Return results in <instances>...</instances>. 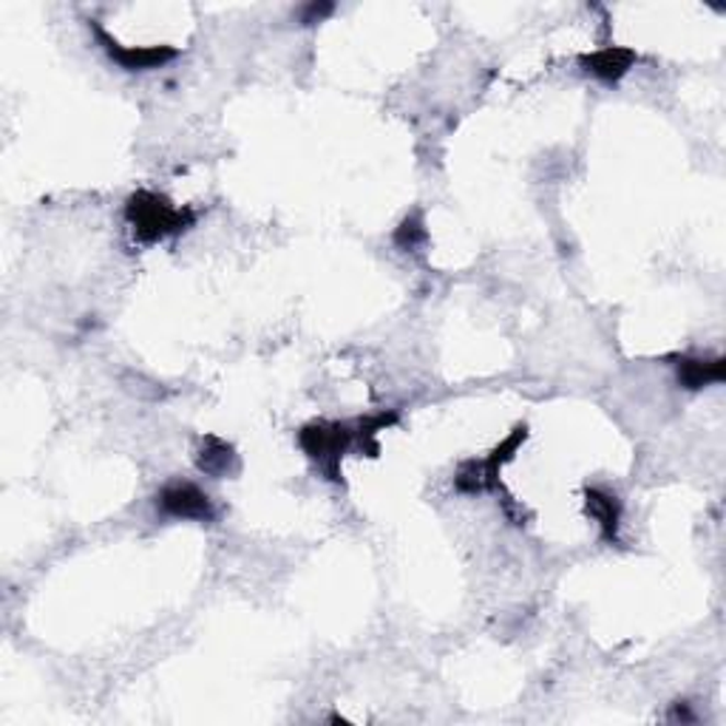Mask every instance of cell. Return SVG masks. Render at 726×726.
I'll list each match as a JSON object with an SVG mask.
<instances>
[{
    "label": "cell",
    "mask_w": 726,
    "mask_h": 726,
    "mask_svg": "<svg viewBox=\"0 0 726 726\" xmlns=\"http://www.w3.org/2000/svg\"><path fill=\"white\" fill-rule=\"evenodd\" d=\"M125 219L131 224L137 242L157 244L168 235H180L194 228L196 214L187 208H176L168 196L153 191H137L125 201Z\"/></svg>",
    "instance_id": "cell-1"
},
{
    "label": "cell",
    "mask_w": 726,
    "mask_h": 726,
    "mask_svg": "<svg viewBox=\"0 0 726 726\" xmlns=\"http://www.w3.org/2000/svg\"><path fill=\"white\" fill-rule=\"evenodd\" d=\"M298 446L330 483H341V460L355 449L353 423H310L298 431Z\"/></svg>",
    "instance_id": "cell-2"
},
{
    "label": "cell",
    "mask_w": 726,
    "mask_h": 726,
    "mask_svg": "<svg viewBox=\"0 0 726 726\" xmlns=\"http://www.w3.org/2000/svg\"><path fill=\"white\" fill-rule=\"evenodd\" d=\"M528 440L526 426H517L511 435L505 437L503 443L485 457V460H465L454 474V488L460 494H485V492H497L499 488V471L508 460H514V454L519 451V446Z\"/></svg>",
    "instance_id": "cell-3"
},
{
    "label": "cell",
    "mask_w": 726,
    "mask_h": 726,
    "mask_svg": "<svg viewBox=\"0 0 726 726\" xmlns=\"http://www.w3.org/2000/svg\"><path fill=\"white\" fill-rule=\"evenodd\" d=\"M153 503L162 517L191 519V522H214L216 519L214 499L208 497V492H201L199 485L187 483V480H173V483L162 485Z\"/></svg>",
    "instance_id": "cell-4"
},
{
    "label": "cell",
    "mask_w": 726,
    "mask_h": 726,
    "mask_svg": "<svg viewBox=\"0 0 726 726\" xmlns=\"http://www.w3.org/2000/svg\"><path fill=\"white\" fill-rule=\"evenodd\" d=\"M89 28L94 32L97 43L103 46V51L108 55V60H114L119 69L125 71H151V69H162L165 62H171L173 57L180 55L171 46H123L119 41H114L100 21H89Z\"/></svg>",
    "instance_id": "cell-5"
},
{
    "label": "cell",
    "mask_w": 726,
    "mask_h": 726,
    "mask_svg": "<svg viewBox=\"0 0 726 726\" xmlns=\"http://www.w3.org/2000/svg\"><path fill=\"white\" fill-rule=\"evenodd\" d=\"M585 508H588L590 519L599 526L602 540L615 545L619 542V531H622V499L610 494L608 488H585Z\"/></svg>",
    "instance_id": "cell-6"
},
{
    "label": "cell",
    "mask_w": 726,
    "mask_h": 726,
    "mask_svg": "<svg viewBox=\"0 0 726 726\" xmlns=\"http://www.w3.org/2000/svg\"><path fill=\"white\" fill-rule=\"evenodd\" d=\"M636 51L624 49V46H604V49L594 51V55H581L579 62L581 69L588 71L590 77L602 80V83H619L636 62Z\"/></svg>",
    "instance_id": "cell-7"
},
{
    "label": "cell",
    "mask_w": 726,
    "mask_h": 726,
    "mask_svg": "<svg viewBox=\"0 0 726 726\" xmlns=\"http://www.w3.org/2000/svg\"><path fill=\"white\" fill-rule=\"evenodd\" d=\"M672 367H676L678 383L690 389V392H699V389L726 381L724 358H690V355H681V358H672Z\"/></svg>",
    "instance_id": "cell-8"
},
{
    "label": "cell",
    "mask_w": 726,
    "mask_h": 726,
    "mask_svg": "<svg viewBox=\"0 0 726 726\" xmlns=\"http://www.w3.org/2000/svg\"><path fill=\"white\" fill-rule=\"evenodd\" d=\"M196 469L208 477H230L239 471V454L222 437H205L196 449Z\"/></svg>",
    "instance_id": "cell-9"
},
{
    "label": "cell",
    "mask_w": 726,
    "mask_h": 726,
    "mask_svg": "<svg viewBox=\"0 0 726 726\" xmlns=\"http://www.w3.org/2000/svg\"><path fill=\"white\" fill-rule=\"evenodd\" d=\"M397 420H401V415H397V412H381V415L360 417L358 423H353V426H355V449L364 451V454H369V457H378V451H381V446H378V435H381V431H387V429H392Z\"/></svg>",
    "instance_id": "cell-10"
},
{
    "label": "cell",
    "mask_w": 726,
    "mask_h": 726,
    "mask_svg": "<svg viewBox=\"0 0 726 726\" xmlns=\"http://www.w3.org/2000/svg\"><path fill=\"white\" fill-rule=\"evenodd\" d=\"M429 239V230H426V219H423V210H412V214L397 224L394 230V244L406 253H415L417 247H423Z\"/></svg>",
    "instance_id": "cell-11"
},
{
    "label": "cell",
    "mask_w": 726,
    "mask_h": 726,
    "mask_svg": "<svg viewBox=\"0 0 726 726\" xmlns=\"http://www.w3.org/2000/svg\"><path fill=\"white\" fill-rule=\"evenodd\" d=\"M333 3H310V7H304L301 9V23H307V26H310V23H319V21H324L326 14H333Z\"/></svg>",
    "instance_id": "cell-12"
}]
</instances>
